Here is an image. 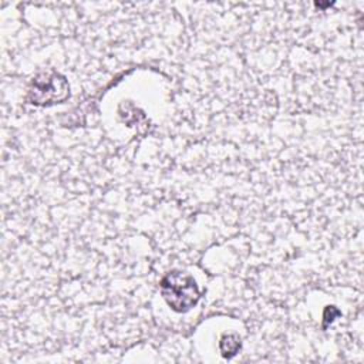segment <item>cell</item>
Returning <instances> with one entry per match:
<instances>
[{
	"instance_id": "obj_2",
	"label": "cell",
	"mask_w": 364,
	"mask_h": 364,
	"mask_svg": "<svg viewBox=\"0 0 364 364\" xmlns=\"http://www.w3.org/2000/svg\"><path fill=\"white\" fill-rule=\"evenodd\" d=\"M70 97L67 78L55 70L41 71L31 78L26 100L36 107H50L61 104Z\"/></svg>"
},
{
	"instance_id": "obj_3",
	"label": "cell",
	"mask_w": 364,
	"mask_h": 364,
	"mask_svg": "<svg viewBox=\"0 0 364 364\" xmlns=\"http://www.w3.org/2000/svg\"><path fill=\"white\" fill-rule=\"evenodd\" d=\"M240 347H242V341H240L239 336H236V334H225L219 341L220 353L226 358L236 355V353L240 350Z\"/></svg>"
},
{
	"instance_id": "obj_1",
	"label": "cell",
	"mask_w": 364,
	"mask_h": 364,
	"mask_svg": "<svg viewBox=\"0 0 364 364\" xmlns=\"http://www.w3.org/2000/svg\"><path fill=\"white\" fill-rule=\"evenodd\" d=\"M159 289L166 304L176 313L189 311L200 299V291L193 277L181 270L168 272L161 279Z\"/></svg>"
}]
</instances>
